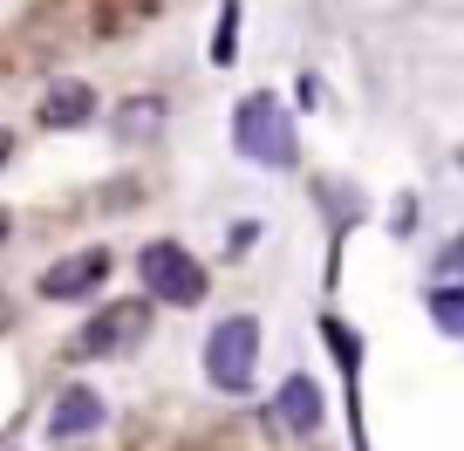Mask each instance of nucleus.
<instances>
[{
  "label": "nucleus",
  "mask_w": 464,
  "mask_h": 451,
  "mask_svg": "<svg viewBox=\"0 0 464 451\" xmlns=\"http://www.w3.org/2000/svg\"><path fill=\"white\" fill-rule=\"evenodd\" d=\"M96 424H102V397L82 390V383H75V390H62L55 410H48V437H55V445H69V437H89Z\"/></svg>",
  "instance_id": "0eeeda50"
},
{
  "label": "nucleus",
  "mask_w": 464,
  "mask_h": 451,
  "mask_svg": "<svg viewBox=\"0 0 464 451\" xmlns=\"http://www.w3.org/2000/svg\"><path fill=\"white\" fill-rule=\"evenodd\" d=\"M7 158H14V137H7V131H0V164H7Z\"/></svg>",
  "instance_id": "4468645a"
},
{
  "label": "nucleus",
  "mask_w": 464,
  "mask_h": 451,
  "mask_svg": "<svg viewBox=\"0 0 464 451\" xmlns=\"http://www.w3.org/2000/svg\"><path fill=\"white\" fill-rule=\"evenodd\" d=\"M437 267H444V280H464V233L444 247V260H437Z\"/></svg>",
  "instance_id": "f8f14e48"
},
{
  "label": "nucleus",
  "mask_w": 464,
  "mask_h": 451,
  "mask_svg": "<svg viewBox=\"0 0 464 451\" xmlns=\"http://www.w3.org/2000/svg\"><path fill=\"white\" fill-rule=\"evenodd\" d=\"M137 274H144V301H164V308H198L205 301V260L178 240H150L137 253Z\"/></svg>",
  "instance_id": "f03ea898"
},
{
  "label": "nucleus",
  "mask_w": 464,
  "mask_h": 451,
  "mask_svg": "<svg viewBox=\"0 0 464 451\" xmlns=\"http://www.w3.org/2000/svg\"><path fill=\"white\" fill-rule=\"evenodd\" d=\"M150 321H158V301H102L96 315L82 321L69 356H130V349H144Z\"/></svg>",
  "instance_id": "20e7f679"
},
{
  "label": "nucleus",
  "mask_w": 464,
  "mask_h": 451,
  "mask_svg": "<svg viewBox=\"0 0 464 451\" xmlns=\"http://www.w3.org/2000/svg\"><path fill=\"white\" fill-rule=\"evenodd\" d=\"M42 131H82L89 117H96V89L89 83H55V89H42Z\"/></svg>",
  "instance_id": "423d86ee"
},
{
  "label": "nucleus",
  "mask_w": 464,
  "mask_h": 451,
  "mask_svg": "<svg viewBox=\"0 0 464 451\" xmlns=\"http://www.w3.org/2000/svg\"><path fill=\"white\" fill-rule=\"evenodd\" d=\"M253 369H260V321L253 315H226L212 335H205V383L226 390V397H246Z\"/></svg>",
  "instance_id": "7ed1b4c3"
},
{
  "label": "nucleus",
  "mask_w": 464,
  "mask_h": 451,
  "mask_svg": "<svg viewBox=\"0 0 464 451\" xmlns=\"http://www.w3.org/2000/svg\"><path fill=\"white\" fill-rule=\"evenodd\" d=\"M274 417L287 424L294 437L321 431V390H314V377H287V383H280V397H274Z\"/></svg>",
  "instance_id": "6e6552de"
},
{
  "label": "nucleus",
  "mask_w": 464,
  "mask_h": 451,
  "mask_svg": "<svg viewBox=\"0 0 464 451\" xmlns=\"http://www.w3.org/2000/svg\"><path fill=\"white\" fill-rule=\"evenodd\" d=\"M7 233H14V212H7V205H0V247H7Z\"/></svg>",
  "instance_id": "ddd939ff"
},
{
  "label": "nucleus",
  "mask_w": 464,
  "mask_h": 451,
  "mask_svg": "<svg viewBox=\"0 0 464 451\" xmlns=\"http://www.w3.org/2000/svg\"><path fill=\"white\" fill-rule=\"evenodd\" d=\"M158 123H164V103L158 96H130L123 110H116V137H158Z\"/></svg>",
  "instance_id": "9d476101"
},
{
  "label": "nucleus",
  "mask_w": 464,
  "mask_h": 451,
  "mask_svg": "<svg viewBox=\"0 0 464 451\" xmlns=\"http://www.w3.org/2000/svg\"><path fill=\"white\" fill-rule=\"evenodd\" d=\"M232 151L253 164H266V172H287L294 158H301V137H294V117L280 110V96H239V110H232Z\"/></svg>",
  "instance_id": "f257e3e1"
},
{
  "label": "nucleus",
  "mask_w": 464,
  "mask_h": 451,
  "mask_svg": "<svg viewBox=\"0 0 464 451\" xmlns=\"http://www.w3.org/2000/svg\"><path fill=\"white\" fill-rule=\"evenodd\" d=\"M110 247H75V253H62L55 267H42V280H34V294L42 301H89V294L110 280Z\"/></svg>",
  "instance_id": "39448f33"
},
{
  "label": "nucleus",
  "mask_w": 464,
  "mask_h": 451,
  "mask_svg": "<svg viewBox=\"0 0 464 451\" xmlns=\"http://www.w3.org/2000/svg\"><path fill=\"white\" fill-rule=\"evenodd\" d=\"M423 308H430V321L450 335V342H464V280H437Z\"/></svg>",
  "instance_id": "1a4fd4ad"
},
{
  "label": "nucleus",
  "mask_w": 464,
  "mask_h": 451,
  "mask_svg": "<svg viewBox=\"0 0 464 451\" xmlns=\"http://www.w3.org/2000/svg\"><path fill=\"white\" fill-rule=\"evenodd\" d=\"M232 55H239V0H226V7H218V42H212V62H218V69H226Z\"/></svg>",
  "instance_id": "9b49d317"
}]
</instances>
